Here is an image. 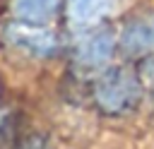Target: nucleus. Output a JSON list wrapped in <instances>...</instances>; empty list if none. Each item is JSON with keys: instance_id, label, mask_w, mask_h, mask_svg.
<instances>
[{"instance_id": "1", "label": "nucleus", "mask_w": 154, "mask_h": 149, "mask_svg": "<svg viewBox=\"0 0 154 149\" xmlns=\"http://www.w3.org/2000/svg\"><path fill=\"white\" fill-rule=\"evenodd\" d=\"M142 87L132 70L108 67L94 84V99L106 113H125L140 101Z\"/></svg>"}, {"instance_id": "2", "label": "nucleus", "mask_w": 154, "mask_h": 149, "mask_svg": "<svg viewBox=\"0 0 154 149\" xmlns=\"http://www.w3.org/2000/svg\"><path fill=\"white\" fill-rule=\"evenodd\" d=\"M7 41L34 55H51L58 48L55 34H51L43 26H36V24H12L7 29Z\"/></svg>"}, {"instance_id": "3", "label": "nucleus", "mask_w": 154, "mask_h": 149, "mask_svg": "<svg viewBox=\"0 0 154 149\" xmlns=\"http://www.w3.org/2000/svg\"><path fill=\"white\" fill-rule=\"evenodd\" d=\"M113 46H116V38H113V34L106 31V29L87 36V38L82 41V46H79V60H82V65H87V67H99V65H103V62L111 58Z\"/></svg>"}, {"instance_id": "4", "label": "nucleus", "mask_w": 154, "mask_h": 149, "mask_svg": "<svg viewBox=\"0 0 154 149\" xmlns=\"http://www.w3.org/2000/svg\"><path fill=\"white\" fill-rule=\"evenodd\" d=\"M123 48L128 53H152L154 50V19H137L132 22L125 31H123V38H120Z\"/></svg>"}, {"instance_id": "5", "label": "nucleus", "mask_w": 154, "mask_h": 149, "mask_svg": "<svg viewBox=\"0 0 154 149\" xmlns=\"http://www.w3.org/2000/svg\"><path fill=\"white\" fill-rule=\"evenodd\" d=\"M116 0H70V19L79 26H89L101 22L111 10Z\"/></svg>"}, {"instance_id": "6", "label": "nucleus", "mask_w": 154, "mask_h": 149, "mask_svg": "<svg viewBox=\"0 0 154 149\" xmlns=\"http://www.w3.org/2000/svg\"><path fill=\"white\" fill-rule=\"evenodd\" d=\"M60 0H14V14L24 24H43L58 12Z\"/></svg>"}]
</instances>
